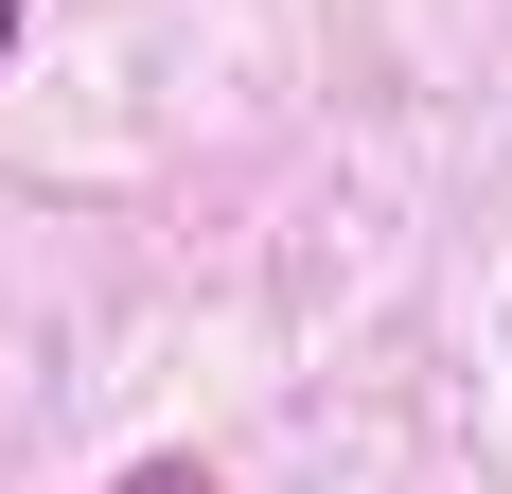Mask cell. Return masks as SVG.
I'll return each instance as SVG.
<instances>
[{
  "label": "cell",
  "mask_w": 512,
  "mask_h": 494,
  "mask_svg": "<svg viewBox=\"0 0 512 494\" xmlns=\"http://www.w3.org/2000/svg\"><path fill=\"white\" fill-rule=\"evenodd\" d=\"M106 494H230V477H212V459H124Z\"/></svg>",
  "instance_id": "cell-1"
},
{
  "label": "cell",
  "mask_w": 512,
  "mask_h": 494,
  "mask_svg": "<svg viewBox=\"0 0 512 494\" xmlns=\"http://www.w3.org/2000/svg\"><path fill=\"white\" fill-rule=\"evenodd\" d=\"M18 18H36V0H0V53H18Z\"/></svg>",
  "instance_id": "cell-2"
}]
</instances>
